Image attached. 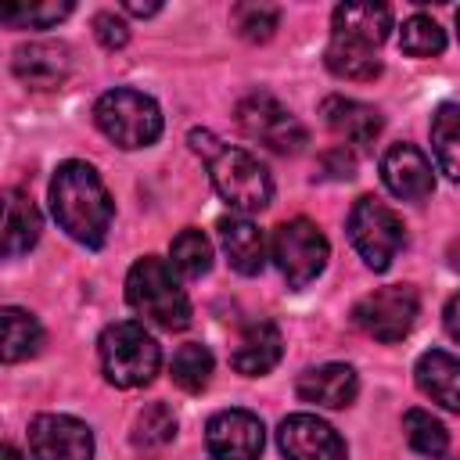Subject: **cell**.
Instances as JSON below:
<instances>
[{
	"instance_id": "cell-13",
	"label": "cell",
	"mask_w": 460,
	"mask_h": 460,
	"mask_svg": "<svg viewBox=\"0 0 460 460\" xmlns=\"http://www.w3.org/2000/svg\"><path fill=\"white\" fill-rule=\"evenodd\" d=\"M277 446L288 460H345L349 456L341 435L313 413L284 417L277 428Z\"/></svg>"
},
{
	"instance_id": "cell-29",
	"label": "cell",
	"mask_w": 460,
	"mask_h": 460,
	"mask_svg": "<svg viewBox=\"0 0 460 460\" xmlns=\"http://www.w3.org/2000/svg\"><path fill=\"white\" fill-rule=\"evenodd\" d=\"M172 435H176V413L165 402H147L137 413V424H133L137 446H165Z\"/></svg>"
},
{
	"instance_id": "cell-32",
	"label": "cell",
	"mask_w": 460,
	"mask_h": 460,
	"mask_svg": "<svg viewBox=\"0 0 460 460\" xmlns=\"http://www.w3.org/2000/svg\"><path fill=\"white\" fill-rule=\"evenodd\" d=\"M352 172H356V158H352V151H345V147H331V151L320 155V172H316V176H327V180H352Z\"/></svg>"
},
{
	"instance_id": "cell-35",
	"label": "cell",
	"mask_w": 460,
	"mask_h": 460,
	"mask_svg": "<svg viewBox=\"0 0 460 460\" xmlns=\"http://www.w3.org/2000/svg\"><path fill=\"white\" fill-rule=\"evenodd\" d=\"M449 266H453V270L460 273V241H456V244L449 248Z\"/></svg>"
},
{
	"instance_id": "cell-7",
	"label": "cell",
	"mask_w": 460,
	"mask_h": 460,
	"mask_svg": "<svg viewBox=\"0 0 460 460\" xmlns=\"http://www.w3.org/2000/svg\"><path fill=\"white\" fill-rule=\"evenodd\" d=\"M349 237L356 244V252L363 255V262L374 273H385L392 266V259L399 255V248L406 244V226L402 219L377 198H356L352 212H349Z\"/></svg>"
},
{
	"instance_id": "cell-8",
	"label": "cell",
	"mask_w": 460,
	"mask_h": 460,
	"mask_svg": "<svg viewBox=\"0 0 460 460\" xmlns=\"http://www.w3.org/2000/svg\"><path fill=\"white\" fill-rule=\"evenodd\" d=\"M234 115H237V129H241L248 140H255V144H262V147H270V151H277V155H298V151L309 144L305 126H302L273 93H266V90L248 93V97L237 104Z\"/></svg>"
},
{
	"instance_id": "cell-15",
	"label": "cell",
	"mask_w": 460,
	"mask_h": 460,
	"mask_svg": "<svg viewBox=\"0 0 460 460\" xmlns=\"http://www.w3.org/2000/svg\"><path fill=\"white\" fill-rule=\"evenodd\" d=\"M381 180L385 187L402 198V201H424L435 190V176H431V162L424 158L420 147L413 144H392L381 155Z\"/></svg>"
},
{
	"instance_id": "cell-19",
	"label": "cell",
	"mask_w": 460,
	"mask_h": 460,
	"mask_svg": "<svg viewBox=\"0 0 460 460\" xmlns=\"http://www.w3.org/2000/svg\"><path fill=\"white\" fill-rule=\"evenodd\" d=\"M216 230H219L223 252H226V259H230V266L237 273H244V277L262 273V266H266V237H262V230L252 219H244V216H223L216 223Z\"/></svg>"
},
{
	"instance_id": "cell-26",
	"label": "cell",
	"mask_w": 460,
	"mask_h": 460,
	"mask_svg": "<svg viewBox=\"0 0 460 460\" xmlns=\"http://www.w3.org/2000/svg\"><path fill=\"white\" fill-rule=\"evenodd\" d=\"M402 431H406V442H410L420 456L438 460V456L449 449V431H446L442 420L431 417L428 410H406V417H402Z\"/></svg>"
},
{
	"instance_id": "cell-9",
	"label": "cell",
	"mask_w": 460,
	"mask_h": 460,
	"mask_svg": "<svg viewBox=\"0 0 460 460\" xmlns=\"http://www.w3.org/2000/svg\"><path fill=\"white\" fill-rule=\"evenodd\" d=\"M270 255L277 262V270L284 273L288 288H305L309 280H316L327 266V255H331V244L327 237L320 234L316 223L309 219H288L273 230V241H270Z\"/></svg>"
},
{
	"instance_id": "cell-14",
	"label": "cell",
	"mask_w": 460,
	"mask_h": 460,
	"mask_svg": "<svg viewBox=\"0 0 460 460\" xmlns=\"http://www.w3.org/2000/svg\"><path fill=\"white\" fill-rule=\"evenodd\" d=\"M11 68L32 90H58L72 75V50L58 40H32L14 50Z\"/></svg>"
},
{
	"instance_id": "cell-37",
	"label": "cell",
	"mask_w": 460,
	"mask_h": 460,
	"mask_svg": "<svg viewBox=\"0 0 460 460\" xmlns=\"http://www.w3.org/2000/svg\"><path fill=\"white\" fill-rule=\"evenodd\" d=\"M456 32H460V11H456Z\"/></svg>"
},
{
	"instance_id": "cell-17",
	"label": "cell",
	"mask_w": 460,
	"mask_h": 460,
	"mask_svg": "<svg viewBox=\"0 0 460 460\" xmlns=\"http://www.w3.org/2000/svg\"><path fill=\"white\" fill-rule=\"evenodd\" d=\"M284 356V341H280V331L277 323L270 320H252L241 327L237 334V345L230 352V367L244 377H259L266 370H273Z\"/></svg>"
},
{
	"instance_id": "cell-24",
	"label": "cell",
	"mask_w": 460,
	"mask_h": 460,
	"mask_svg": "<svg viewBox=\"0 0 460 460\" xmlns=\"http://www.w3.org/2000/svg\"><path fill=\"white\" fill-rule=\"evenodd\" d=\"M169 255H172V270L176 273H183V277H205L208 270H212V244H208V237L201 234V230H194V226H187V230H180L176 237H172V244H169Z\"/></svg>"
},
{
	"instance_id": "cell-2",
	"label": "cell",
	"mask_w": 460,
	"mask_h": 460,
	"mask_svg": "<svg viewBox=\"0 0 460 460\" xmlns=\"http://www.w3.org/2000/svg\"><path fill=\"white\" fill-rule=\"evenodd\" d=\"M50 212L72 241L86 248H101L115 219V201L93 165L61 162L50 180Z\"/></svg>"
},
{
	"instance_id": "cell-4",
	"label": "cell",
	"mask_w": 460,
	"mask_h": 460,
	"mask_svg": "<svg viewBox=\"0 0 460 460\" xmlns=\"http://www.w3.org/2000/svg\"><path fill=\"white\" fill-rule=\"evenodd\" d=\"M126 302L137 316L162 331H183L190 323V298L172 277V266L158 255H144L126 273Z\"/></svg>"
},
{
	"instance_id": "cell-5",
	"label": "cell",
	"mask_w": 460,
	"mask_h": 460,
	"mask_svg": "<svg viewBox=\"0 0 460 460\" xmlns=\"http://www.w3.org/2000/svg\"><path fill=\"white\" fill-rule=\"evenodd\" d=\"M97 356H101V370L115 388H140L158 374L162 363V349L158 341L144 331V323L122 320L104 327L101 341H97Z\"/></svg>"
},
{
	"instance_id": "cell-20",
	"label": "cell",
	"mask_w": 460,
	"mask_h": 460,
	"mask_svg": "<svg viewBox=\"0 0 460 460\" xmlns=\"http://www.w3.org/2000/svg\"><path fill=\"white\" fill-rule=\"evenodd\" d=\"M413 374H417V388L431 402L460 413V359L456 356H449L446 349H428L420 352Z\"/></svg>"
},
{
	"instance_id": "cell-18",
	"label": "cell",
	"mask_w": 460,
	"mask_h": 460,
	"mask_svg": "<svg viewBox=\"0 0 460 460\" xmlns=\"http://www.w3.org/2000/svg\"><path fill=\"white\" fill-rule=\"evenodd\" d=\"M320 115H323V122L331 126L334 137H341L356 147H370L381 137V126H385L377 108H370L363 101H352V97H327L320 104Z\"/></svg>"
},
{
	"instance_id": "cell-28",
	"label": "cell",
	"mask_w": 460,
	"mask_h": 460,
	"mask_svg": "<svg viewBox=\"0 0 460 460\" xmlns=\"http://www.w3.org/2000/svg\"><path fill=\"white\" fill-rule=\"evenodd\" d=\"M277 22H280V11L273 4H234V11H230L234 32L248 43H266L273 36Z\"/></svg>"
},
{
	"instance_id": "cell-33",
	"label": "cell",
	"mask_w": 460,
	"mask_h": 460,
	"mask_svg": "<svg viewBox=\"0 0 460 460\" xmlns=\"http://www.w3.org/2000/svg\"><path fill=\"white\" fill-rule=\"evenodd\" d=\"M442 323H446V334H449L453 341H460V291L446 302V309H442Z\"/></svg>"
},
{
	"instance_id": "cell-10",
	"label": "cell",
	"mask_w": 460,
	"mask_h": 460,
	"mask_svg": "<svg viewBox=\"0 0 460 460\" xmlns=\"http://www.w3.org/2000/svg\"><path fill=\"white\" fill-rule=\"evenodd\" d=\"M417 313H420V298L410 284H388V288H377L370 295H363L356 305H352V323L377 338V341H402L413 323H417Z\"/></svg>"
},
{
	"instance_id": "cell-27",
	"label": "cell",
	"mask_w": 460,
	"mask_h": 460,
	"mask_svg": "<svg viewBox=\"0 0 460 460\" xmlns=\"http://www.w3.org/2000/svg\"><path fill=\"white\" fill-rule=\"evenodd\" d=\"M399 50L410 58H435L446 50V32L428 14H410L399 29Z\"/></svg>"
},
{
	"instance_id": "cell-3",
	"label": "cell",
	"mask_w": 460,
	"mask_h": 460,
	"mask_svg": "<svg viewBox=\"0 0 460 460\" xmlns=\"http://www.w3.org/2000/svg\"><path fill=\"white\" fill-rule=\"evenodd\" d=\"M190 147L208 162V180L216 187V194L241 216L248 212H262L273 201V180L270 169L248 155L244 147H230L223 144L216 133L208 129H190L187 133Z\"/></svg>"
},
{
	"instance_id": "cell-34",
	"label": "cell",
	"mask_w": 460,
	"mask_h": 460,
	"mask_svg": "<svg viewBox=\"0 0 460 460\" xmlns=\"http://www.w3.org/2000/svg\"><path fill=\"white\" fill-rule=\"evenodd\" d=\"M126 11H129V14L147 18V14H158V11H162V4H137V0H126Z\"/></svg>"
},
{
	"instance_id": "cell-1",
	"label": "cell",
	"mask_w": 460,
	"mask_h": 460,
	"mask_svg": "<svg viewBox=\"0 0 460 460\" xmlns=\"http://www.w3.org/2000/svg\"><path fill=\"white\" fill-rule=\"evenodd\" d=\"M392 7L385 4H338L331 18L327 68L349 83H374L381 75L377 47L388 40Z\"/></svg>"
},
{
	"instance_id": "cell-31",
	"label": "cell",
	"mask_w": 460,
	"mask_h": 460,
	"mask_svg": "<svg viewBox=\"0 0 460 460\" xmlns=\"http://www.w3.org/2000/svg\"><path fill=\"white\" fill-rule=\"evenodd\" d=\"M93 32H97V43L104 50H122L129 43V25L119 14H111V11H101L93 18Z\"/></svg>"
},
{
	"instance_id": "cell-30",
	"label": "cell",
	"mask_w": 460,
	"mask_h": 460,
	"mask_svg": "<svg viewBox=\"0 0 460 460\" xmlns=\"http://www.w3.org/2000/svg\"><path fill=\"white\" fill-rule=\"evenodd\" d=\"M72 14V4L68 0H50V4H25V7H4L0 11V22L11 25V29H50L58 25L61 18Z\"/></svg>"
},
{
	"instance_id": "cell-6",
	"label": "cell",
	"mask_w": 460,
	"mask_h": 460,
	"mask_svg": "<svg viewBox=\"0 0 460 460\" xmlns=\"http://www.w3.org/2000/svg\"><path fill=\"white\" fill-rule=\"evenodd\" d=\"M93 122L111 144H119L126 151L147 147V144H155L162 137L158 104L147 93L129 90V86H115V90L101 93L97 104H93Z\"/></svg>"
},
{
	"instance_id": "cell-12",
	"label": "cell",
	"mask_w": 460,
	"mask_h": 460,
	"mask_svg": "<svg viewBox=\"0 0 460 460\" xmlns=\"http://www.w3.org/2000/svg\"><path fill=\"white\" fill-rule=\"evenodd\" d=\"M32 460H93V431L68 413H40L29 424Z\"/></svg>"
},
{
	"instance_id": "cell-22",
	"label": "cell",
	"mask_w": 460,
	"mask_h": 460,
	"mask_svg": "<svg viewBox=\"0 0 460 460\" xmlns=\"http://www.w3.org/2000/svg\"><path fill=\"white\" fill-rule=\"evenodd\" d=\"M0 331H4V363H18V359H29L40 352L43 345V327L32 313L18 309V305H7L0 309Z\"/></svg>"
},
{
	"instance_id": "cell-11",
	"label": "cell",
	"mask_w": 460,
	"mask_h": 460,
	"mask_svg": "<svg viewBox=\"0 0 460 460\" xmlns=\"http://www.w3.org/2000/svg\"><path fill=\"white\" fill-rule=\"evenodd\" d=\"M205 446L208 460H259L266 431L252 410H219L205 424Z\"/></svg>"
},
{
	"instance_id": "cell-21",
	"label": "cell",
	"mask_w": 460,
	"mask_h": 460,
	"mask_svg": "<svg viewBox=\"0 0 460 460\" xmlns=\"http://www.w3.org/2000/svg\"><path fill=\"white\" fill-rule=\"evenodd\" d=\"M40 230H43V216L32 205V198L25 190H7V201H4V255L7 259L25 255L40 241Z\"/></svg>"
},
{
	"instance_id": "cell-16",
	"label": "cell",
	"mask_w": 460,
	"mask_h": 460,
	"mask_svg": "<svg viewBox=\"0 0 460 460\" xmlns=\"http://www.w3.org/2000/svg\"><path fill=\"white\" fill-rule=\"evenodd\" d=\"M295 392H298L302 402L327 406V410H345L359 392V377L349 363H323V367H309L305 374H298Z\"/></svg>"
},
{
	"instance_id": "cell-36",
	"label": "cell",
	"mask_w": 460,
	"mask_h": 460,
	"mask_svg": "<svg viewBox=\"0 0 460 460\" xmlns=\"http://www.w3.org/2000/svg\"><path fill=\"white\" fill-rule=\"evenodd\" d=\"M4 460H22V453H18V449L7 442V446H4Z\"/></svg>"
},
{
	"instance_id": "cell-25",
	"label": "cell",
	"mask_w": 460,
	"mask_h": 460,
	"mask_svg": "<svg viewBox=\"0 0 460 460\" xmlns=\"http://www.w3.org/2000/svg\"><path fill=\"white\" fill-rule=\"evenodd\" d=\"M169 374H172V381H176V388H183V392H201L205 385H208V377H212V352L205 349V345H198V341H187V345H180L176 349V356H172V363H169Z\"/></svg>"
},
{
	"instance_id": "cell-23",
	"label": "cell",
	"mask_w": 460,
	"mask_h": 460,
	"mask_svg": "<svg viewBox=\"0 0 460 460\" xmlns=\"http://www.w3.org/2000/svg\"><path fill=\"white\" fill-rule=\"evenodd\" d=\"M431 151L438 169L460 183V104H442L431 115Z\"/></svg>"
}]
</instances>
